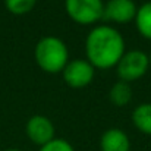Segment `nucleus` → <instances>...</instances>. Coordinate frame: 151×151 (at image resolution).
Wrapping results in <instances>:
<instances>
[{
    "instance_id": "nucleus-1",
    "label": "nucleus",
    "mask_w": 151,
    "mask_h": 151,
    "mask_svg": "<svg viewBox=\"0 0 151 151\" xmlns=\"http://www.w3.org/2000/svg\"><path fill=\"white\" fill-rule=\"evenodd\" d=\"M126 51L123 35L113 27H94L85 38L87 60L96 69L116 68L120 57Z\"/></svg>"
},
{
    "instance_id": "nucleus-2",
    "label": "nucleus",
    "mask_w": 151,
    "mask_h": 151,
    "mask_svg": "<svg viewBox=\"0 0 151 151\" xmlns=\"http://www.w3.org/2000/svg\"><path fill=\"white\" fill-rule=\"evenodd\" d=\"M34 57L41 70L47 73H59L69 62V50L62 38L46 35L37 41Z\"/></svg>"
},
{
    "instance_id": "nucleus-3",
    "label": "nucleus",
    "mask_w": 151,
    "mask_h": 151,
    "mask_svg": "<svg viewBox=\"0 0 151 151\" xmlns=\"http://www.w3.org/2000/svg\"><path fill=\"white\" fill-rule=\"evenodd\" d=\"M150 69L148 54L142 50H126L116 65V70L120 81L132 82L142 78Z\"/></svg>"
},
{
    "instance_id": "nucleus-4",
    "label": "nucleus",
    "mask_w": 151,
    "mask_h": 151,
    "mask_svg": "<svg viewBox=\"0 0 151 151\" xmlns=\"http://www.w3.org/2000/svg\"><path fill=\"white\" fill-rule=\"evenodd\" d=\"M65 10L68 16L79 25H93L103 19V0H65Z\"/></svg>"
},
{
    "instance_id": "nucleus-5",
    "label": "nucleus",
    "mask_w": 151,
    "mask_h": 151,
    "mask_svg": "<svg viewBox=\"0 0 151 151\" xmlns=\"http://www.w3.org/2000/svg\"><path fill=\"white\" fill-rule=\"evenodd\" d=\"M60 73L68 87L81 90L93 82L96 75V68L87 59H73L66 63V66Z\"/></svg>"
},
{
    "instance_id": "nucleus-6",
    "label": "nucleus",
    "mask_w": 151,
    "mask_h": 151,
    "mask_svg": "<svg viewBox=\"0 0 151 151\" xmlns=\"http://www.w3.org/2000/svg\"><path fill=\"white\" fill-rule=\"evenodd\" d=\"M25 134L31 142L38 147H43L56 138V128L47 116L34 114L27 120Z\"/></svg>"
},
{
    "instance_id": "nucleus-7",
    "label": "nucleus",
    "mask_w": 151,
    "mask_h": 151,
    "mask_svg": "<svg viewBox=\"0 0 151 151\" xmlns=\"http://www.w3.org/2000/svg\"><path fill=\"white\" fill-rule=\"evenodd\" d=\"M138 6L134 0H109L104 3V15L103 19L126 24L135 19Z\"/></svg>"
},
{
    "instance_id": "nucleus-8",
    "label": "nucleus",
    "mask_w": 151,
    "mask_h": 151,
    "mask_svg": "<svg viewBox=\"0 0 151 151\" xmlns=\"http://www.w3.org/2000/svg\"><path fill=\"white\" fill-rule=\"evenodd\" d=\"M101 151H131V141L125 131L119 128L107 129L100 138Z\"/></svg>"
},
{
    "instance_id": "nucleus-9",
    "label": "nucleus",
    "mask_w": 151,
    "mask_h": 151,
    "mask_svg": "<svg viewBox=\"0 0 151 151\" xmlns=\"http://www.w3.org/2000/svg\"><path fill=\"white\" fill-rule=\"evenodd\" d=\"M132 123L139 132L151 137V103H142L134 109Z\"/></svg>"
},
{
    "instance_id": "nucleus-10",
    "label": "nucleus",
    "mask_w": 151,
    "mask_h": 151,
    "mask_svg": "<svg viewBox=\"0 0 151 151\" xmlns=\"http://www.w3.org/2000/svg\"><path fill=\"white\" fill-rule=\"evenodd\" d=\"M135 27L137 31L147 40H151V1H145L138 6L135 15Z\"/></svg>"
},
{
    "instance_id": "nucleus-11",
    "label": "nucleus",
    "mask_w": 151,
    "mask_h": 151,
    "mask_svg": "<svg viewBox=\"0 0 151 151\" xmlns=\"http://www.w3.org/2000/svg\"><path fill=\"white\" fill-rule=\"evenodd\" d=\"M109 99L110 101L117 106V107H123L126 104H129L132 100V88L128 82L125 81H117L111 85L110 91H109Z\"/></svg>"
},
{
    "instance_id": "nucleus-12",
    "label": "nucleus",
    "mask_w": 151,
    "mask_h": 151,
    "mask_svg": "<svg viewBox=\"0 0 151 151\" xmlns=\"http://www.w3.org/2000/svg\"><path fill=\"white\" fill-rule=\"evenodd\" d=\"M37 0H4V6L6 9L13 13V15H27L28 12H31L35 6Z\"/></svg>"
},
{
    "instance_id": "nucleus-13",
    "label": "nucleus",
    "mask_w": 151,
    "mask_h": 151,
    "mask_svg": "<svg viewBox=\"0 0 151 151\" xmlns=\"http://www.w3.org/2000/svg\"><path fill=\"white\" fill-rule=\"evenodd\" d=\"M38 151H75L72 147V144L63 138H54L50 142H47L46 145L40 147Z\"/></svg>"
},
{
    "instance_id": "nucleus-14",
    "label": "nucleus",
    "mask_w": 151,
    "mask_h": 151,
    "mask_svg": "<svg viewBox=\"0 0 151 151\" xmlns=\"http://www.w3.org/2000/svg\"><path fill=\"white\" fill-rule=\"evenodd\" d=\"M4 151H22V150H18V148H9V150H4Z\"/></svg>"
},
{
    "instance_id": "nucleus-15",
    "label": "nucleus",
    "mask_w": 151,
    "mask_h": 151,
    "mask_svg": "<svg viewBox=\"0 0 151 151\" xmlns=\"http://www.w3.org/2000/svg\"><path fill=\"white\" fill-rule=\"evenodd\" d=\"M148 59H150V68H151V51H150V54H148Z\"/></svg>"
}]
</instances>
